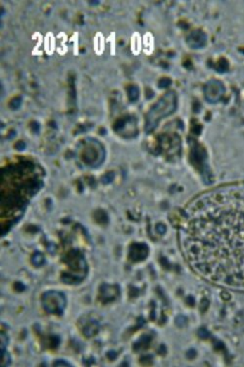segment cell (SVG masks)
Segmentation results:
<instances>
[{"label": "cell", "instance_id": "cell-1", "mask_svg": "<svg viewBox=\"0 0 244 367\" xmlns=\"http://www.w3.org/2000/svg\"><path fill=\"white\" fill-rule=\"evenodd\" d=\"M180 246L196 275L244 293V185L200 196L184 212Z\"/></svg>", "mask_w": 244, "mask_h": 367}, {"label": "cell", "instance_id": "cell-2", "mask_svg": "<svg viewBox=\"0 0 244 367\" xmlns=\"http://www.w3.org/2000/svg\"><path fill=\"white\" fill-rule=\"evenodd\" d=\"M176 106H177V97L175 93L168 92L162 99L158 100L157 104L148 112L146 130L150 132L155 129L162 118L174 112Z\"/></svg>", "mask_w": 244, "mask_h": 367}, {"label": "cell", "instance_id": "cell-3", "mask_svg": "<svg viewBox=\"0 0 244 367\" xmlns=\"http://www.w3.org/2000/svg\"><path fill=\"white\" fill-rule=\"evenodd\" d=\"M224 94L223 85L219 82H211L206 85L205 95L206 99L210 102H217Z\"/></svg>", "mask_w": 244, "mask_h": 367}, {"label": "cell", "instance_id": "cell-4", "mask_svg": "<svg viewBox=\"0 0 244 367\" xmlns=\"http://www.w3.org/2000/svg\"><path fill=\"white\" fill-rule=\"evenodd\" d=\"M128 94H129L131 100H136L137 99L138 94H139V93H138V89H136V87H132L131 89H129V90H128Z\"/></svg>", "mask_w": 244, "mask_h": 367}]
</instances>
